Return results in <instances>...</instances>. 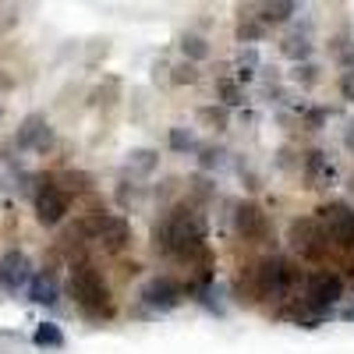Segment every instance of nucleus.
I'll use <instances>...</instances> for the list:
<instances>
[{
	"label": "nucleus",
	"mask_w": 354,
	"mask_h": 354,
	"mask_svg": "<svg viewBox=\"0 0 354 354\" xmlns=\"http://www.w3.org/2000/svg\"><path fill=\"white\" fill-rule=\"evenodd\" d=\"M337 61L344 64V75H354V43H347L344 50H337Z\"/></svg>",
	"instance_id": "28"
},
{
	"label": "nucleus",
	"mask_w": 354,
	"mask_h": 354,
	"mask_svg": "<svg viewBox=\"0 0 354 354\" xmlns=\"http://www.w3.org/2000/svg\"><path fill=\"white\" fill-rule=\"evenodd\" d=\"M192 82H198V68L188 64V61H181V64L174 68V85H192Z\"/></svg>",
	"instance_id": "26"
},
{
	"label": "nucleus",
	"mask_w": 354,
	"mask_h": 354,
	"mask_svg": "<svg viewBox=\"0 0 354 354\" xmlns=\"http://www.w3.org/2000/svg\"><path fill=\"white\" fill-rule=\"evenodd\" d=\"M57 298H61V287H57V277H53L50 270L36 273V277H32V283H28V301L53 308V305H57Z\"/></svg>",
	"instance_id": "14"
},
{
	"label": "nucleus",
	"mask_w": 354,
	"mask_h": 354,
	"mask_svg": "<svg viewBox=\"0 0 354 354\" xmlns=\"http://www.w3.org/2000/svg\"><path fill=\"white\" fill-rule=\"evenodd\" d=\"M280 53L287 57V61H294V64H305L312 57V39L301 36V32H290V36L280 39Z\"/></svg>",
	"instance_id": "15"
},
{
	"label": "nucleus",
	"mask_w": 354,
	"mask_h": 354,
	"mask_svg": "<svg viewBox=\"0 0 354 354\" xmlns=\"http://www.w3.org/2000/svg\"><path fill=\"white\" fill-rule=\"evenodd\" d=\"M68 287H71V298H75V305L85 319H93V322H110L113 319L110 283L103 280V273L93 262H75L71 277H68Z\"/></svg>",
	"instance_id": "2"
},
{
	"label": "nucleus",
	"mask_w": 354,
	"mask_h": 354,
	"mask_svg": "<svg viewBox=\"0 0 354 354\" xmlns=\"http://www.w3.org/2000/svg\"><path fill=\"white\" fill-rule=\"evenodd\" d=\"M53 124L46 121L43 113H28L25 121L18 124V131H15V145L18 149H25V153H50L53 149Z\"/></svg>",
	"instance_id": "10"
},
{
	"label": "nucleus",
	"mask_w": 354,
	"mask_h": 354,
	"mask_svg": "<svg viewBox=\"0 0 354 354\" xmlns=\"http://www.w3.org/2000/svg\"><path fill=\"white\" fill-rule=\"evenodd\" d=\"M142 305L153 308V312H174L177 305L185 301V283L174 280V277H153L149 283L142 287Z\"/></svg>",
	"instance_id": "9"
},
{
	"label": "nucleus",
	"mask_w": 354,
	"mask_h": 354,
	"mask_svg": "<svg viewBox=\"0 0 354 354\" xmlns=\"http://www.w3.org/2000/svg\"><path fill=\"white\" fill-rule=\"evenodd\" d=\"M32 344H36V347L57 351V347H64V330L57 326V322H39L36 333H32Z\"/></svg>",
	"instance_id": "18"
},
{
	"label": "nucleus",
	"mask_w": 354,
	"mask_h": 354,
	"mask_svg": "<svg viewBox=\"0 0 354 354\" xmlns=\"http://www.w3.org/2000/svg\"><path fill=\"white\" fill-rule=\"evenodd\" d=\"M198 163L209 170V167H220L223 163V149H216V145H198Z\"/></svg>",
	"instance_id": "25"
},
{
	"label": "nucleus",
	"mask_w": 354,
	"mask_h": 354,
	"mask_svg": "<svg viewBox=\"0 0 354 354\" xmlns=\"http://www.w3.org/2000/svg\"><path fill=\"white\" fill-rule=\"evenodd\" d=\"M78 238H85V241L100 245L103 252L117 255L131 241V223L124 216H117V213H93V216H85L78 223Z\"/></svg>",
	"instance_id": "6"
},
{
	"label": "nucleus",
	"mask_w": 354,
	"mask_h": 354,
	"mask_svg": "<svg viewBox=\"0 0 354 354\" xmlns=\"http://www.w3.org/2000/svg\"><path fill=\"white\" fill-rule=\"evenodd\" d=\"M248 287H252L255 298H287V294L298 287V270L280 255H266L262 262L252 266Z\"/></svg>",
	"instance_id": "5"
},
{
	"label": "nucleus",
	"mask_w": 354,
	"mask_h": 354,
	"mask_svg": "<svg viewBox=\"0 0 354 354\" xmlns=\"http://www.w3.org/2000/svg\"><path fill=\"white\" fill-rule=\"evenodd\" d=\"M326 110H322V106H308L305 110V121H308V128H322V124H326Z\"/></svg>",
	"instance_id": "27"
},
{
	"label": "nucleus",
	"mask_w": 354,
	"mask_h": 354,
	"mask_svg": "<svg viewBox=\"0 0 354 354\" xmlns=\"http://www.w3.org/2000/svg\"><path fill=\"white\" fill-rule=\"evenodd\" d=\"M305 181H308V188H330L337 181V167L322 149H312L305 156Z\"/></svg>",
	"instance_id": "13"
},
{
	"label": "nucleus",
	"mask_w": 354,
	"mask_h": 354,
	"mask_svg": "<svg viewBox=\"0 0 354 354\" xmlns=\"http://www.w3.org/2000/svg\"><path fill=\"white\" fill-rule=\"evenodd\" d=\"M326 234V245H330V255H337L347 270L354 273V209L347 202H326L312 213Z\"/></svg>",
	"instance_id": "3"
},
{
	"label": "nucleus",
	"mask_w": 354,
	"mask_h": 354,
	"mask_svg": "<svg viewBox=\"0 0 354 354\" xmlns=\"http://www.w3.org/2000/svg\"><path fill=\"white\" fill-rule=\"evenodd\" d=\"M340 96H344L347 103H354V75H344V78H340Z\"/></svg>",
	"instance_id": "29"
},
{
	"label": "nucleus",
	"mask_w": 354,
	"mask_h": 354,
	"mask_svg": "<svg viewBox=\"0 0 354 354\" xmlns=\"http://www.w3.org/2000/svg\"><path fill=\"white\" fill-rule=\"evenodd\" d=\"M198 121L205 128H213V131H223L227 121H230V113H227V106H202L198 110Z\"/></svg>",
	"instance_id": "21"
},
{
	"label": "nucleus",
	"mask_w": 354,
	"mask_h": 354,
	"mask_svg": "<svg viewBox=\"0 0 354 354\" xmlns=\"http://www.w3.org/2000/svg\"><path fill=\"white\" fill-rule=\"evenodd\" d=\"M298 85H315L319 82V68L312 64V61H305V64H294V75H290Z\"/></svg>",
	"instance_id": "23"
},
{
	"label": "nucleus",
	"mask_w": 354,
	"mask_h": 354,
	"mask_svg": "<svg viewBox=\"0 0 354 354\" xmlns=\"http://www.w3.org/2000/svg\"><path fill=\"white\" fill-rule=\"evenodd\" d=\"M344 298V280L330 270H315L305 277V290H301V312L290 315L298 326H312V322H319L322 315H326L337 301Z\"/></svg>",
	"instance_id": "4"
},
{
	"label": "nucleus",
	"mask_w": 354,
	"mask_h": 354,
	"mask_svg": "<svg viewBox=\"0 0 354 354\" xmlns=\"http://www.w3.org/2000/svg\"><path fill=\"white\" fill-rule=\"evenodd\" d=\"M259 11H262L259 21L270 28V25H283V21H290V15H298V4H290V0H277V4H262Z\"/></svg>",
	"instance_id": "16"
},
{
	"label": "nucleus",
	"mask_w": 354,
	"mask_h": 354,
	"mask_svg": "<svg viewBox=\"0 0 354 354\" xmlns=\"http://www.w3.org/2000/svg\"><path fill=\"white\" fill-rule=\"evenodd\" d=\"M170 149H177V153H195L198 142H195V135H192L188 128H170Z\"/></svg>",
	"instance_id": "22"
},
{
	"label": "nucleus",
	"mask_w": 354,
	"mask_h": 354,
	"mask_svg": "<svg viewBox=\"0 0 354 354\" xmlns=\"http://www.w3.org/2000/svg\"><path fill=\"white\" fill-rule=\"evenodd\" d=\"M266 36V25L255 18V21H241V28H238V39H245V43H259Z\"/></svg>",
	"instance_id": "24"
},
{
	"label": "nucleus",
	"mask_w": 354,
	"mask_h": 354,
	"mask_svg": "<svg viewBox=\"0 0 354 354\" xmlns=\"http://www.w3.org/2000/svg\"><path fill=\"white\" fill-rule=\"evenodd\" d=\"M340 315H344V319H347V322H354V308H344V312H340Z\"/></svg>",
	"instance_id": "31"
},
{
	"label": "nucleus",
	"mask_w": 354,
	"mask_h": 354,
	"mask_svg": "<svg viewBox=\"0 0 354 354\" xmlns=\"http://www.w3.org/2000/svg\"><path fill=\"white\" fill-rule=\"evenodd\" d=\"M32 205H36V220L43 227H57L68 216V209H71V195L61 188L57 177H39V188L32 195Z\"/></svg>",
	"instance_id": "8"
},
{
	"label": "nucleus",
	"mask_w": 354,
	"mask_h": 354,
	"mask_svg": "<svg viewBox=\"0 0 354 354\" xmlns=\"http://www.w3.org/2000/svg\"><path fill=\"white\" fill-rule=\"evenodd\" d=\"M287 241L294 248V255L305 259V262H326L330 259V245H326V234H322L319 220L315 216H298V220H290L287 227Z\"/></svg>",
	"instance_id": "7"
},
{
	"label": "nucleus",
	"mask_w": 354,
	"mask_h": 354,
	"mask_svg": "<svg viewBox=\"0 0 354 354\" xmlns=\"http://www.w3.org/2000/svg\"><path fill=\"white\" fill-rule=\"evenodd\" d=\"M205 216L195 205L181 202L163 213V220L153 227V248L174 262H202V270L209 273V245H205Z\"/></svg>",
	"instance_id": "1"
},
{
	"label": "nucleus",
	"mask_w": 354,
	"mask_h": 354,
	"mask_svg": "<svg viewBox=\"0 0 354 354\" xmlns=\"http://www.w3.org/2000/svg\"><path fill=\"white\" fill-rule=\"evenodd\" d=\"M32 277H36V270H32V262H28L25 252H18V248L4 252V259H0V287H4L8 294L28 290Z\"/></svg>",
	"instance_id": "11"
},
{
	"label": "nucleus",
	"mask_w": 354,
	"mask_h": 354,
	"mask_svg": "<svg viewBox=\"0 0 354 354\" xmlns=\"http://www.w3.org/2000/svg\"><path fill=\"white\" fill-rule=\"evenodd\" d=\"M156 167H160V153L156 149H131L128 153V170L131 174H142L145 177V174H153Z\"/></svg>",
	"instance_id": "17"
},
{
	"label": "nucleus",
	"mask_w": 354,
	"mask_h": 354,
	"mask_svg": "<svg viewBox=\"0 0 354 354\" xmlns=\"http://www.w3.org/2000/svg\"><path fill=\"white\" fill-rule=\"evenodd\" d=\"M216 93H220L223 106H241V103H245V88L234 82V78H220V82H216Z\"/></svg>",
	"instance_id": "20"
},
{
	"label": "nucleus",
	"mask_w": 354,
	"mask_h": 354,
	"mask_svg": "<svg viewBox=\"0 0 354 354\" xmlns=\"http://www.w3.org/2000/svg\"><path fill=\"white\" fill-rule=\"evenodd\" d=\"M181 53H185L188 64H198V61L209 57V43H205L202 36H195V32H188V36H181Z\"/></svg>",
	"instance_id": "19"
},
{
	"label": "nucleus",
	"mask_w": 354,
	"mask_h": 354,
	"mask_svg": "<svg viewBox=\"0 0 354 354\" xmlns=\"http://www.w3.org/2000/svg\"><path fill=\"white\" fill-rule=\"evenodd\" d=\"M344 145H347V149H351V153H354V124H351V128H347V135H344Z\"/></svg>",
	"instance_id": "30"
},
{
	"label": "nucleus",
	"mask_w": 354,
	"mask_h": 354,
	"mask_svg": "<svg viewBox=\"0 0 354 354\" xmlns=\"http://www.w3.org/2000/svg\"><path fill=\"white\" fill-rule=\"evenodd\" d=\"M234 230H238L245 241H262L266 234H270V216H266V209L255 202H238L234 205Z\"/></svg>",
	"instance_id": "12"
}]
</instances>
